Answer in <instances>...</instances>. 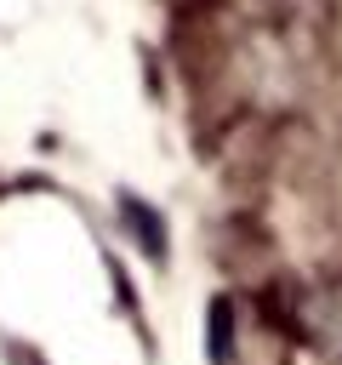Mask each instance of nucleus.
Segmentation results:
<instances>
[{"label":"nucleus","instance_id":"f257e3e1","mask_svg":"<svg viewBox=\"0 0 342 365\" xmlns=\"http://www.w3.org/2000/svg\"><path fill=\"white\" fill-rule=\"evenodd\" d=\"M120 211H125L131 234H142V240H148V251L160 257V245H165V240H160V217H154V211H148L142 200H131V194H120Z\"/></svg>","mask_w":342,"mask_h":365}]
</instances>
